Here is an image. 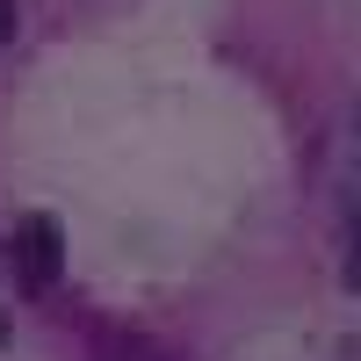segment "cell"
I'll use <instances>...</instances> for the list:
<instances>
[{
	"mask_svg": "<svg viewBox=\"0 0 361 361\" xmlns=\"http://www.w3.org/2000/svg\"><path fill=\"white\" fill-rule=\"evenodd\" d=\"M15 260H22V282H29V289H44V282L66 275V231H58V217H22Z\"/></svg>",
	"mask_w": 361,
	"mask_h": 361,
	"instance_id": "obj_1",
	"label": "cell"
},
{
	"mask_svg": "<svg viewBox=\"0 0 361 361\" xmlns=\"http://www.w3.org/2000/svg\"><path fill=\"white\" fill-rule=\"evenodd\" d=\"M15 37V0H0V44Z\"/></svg>",
	"mask_w": 361,
	"mask_h": 361,
	"instance_id": "obj_2",
	"label": "cell"
}]
</instances>
